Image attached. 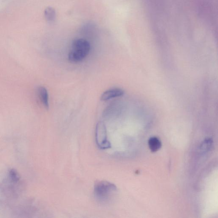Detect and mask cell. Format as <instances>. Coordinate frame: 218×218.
Wrapping results in <instances>:
<instances>
[{
  "label": "cell",
  "instance_id": "1",
  "mask_svg": "<svg viewBox=\"0 0 218 218\" xmlns=\"http://www.w3.org/2000/svg\"><path fill=\"white\" fill-rule=\"evenodd\" d=\"M116 191V186L108 181H99L94 185V196L97 200L101 203H108L111 201Z\"/></svg>",
  "mask_w": 218,
  "mask_h": 218
},
{
  "label": "cell",
  "instance_id": "7",
  "mask_svg": "<svg viewBox=\"0 0 218 218\" xmlns=\"http://www.w3.org/2000/svg\"><path fill=\"white\" fill-rule=\"evenodd\" d=\"M44 16L47 22H52L55 21L56 17V13L54 8L48 7L45 10Z\"/></svg>",
  "mask_w": 218,
  "mask_h": 218
},
{
  "label": "cell",
  "instance_id": "8",
  "mask_svg": "<svg viewBox=\"0 0 218 218\" xmlns=\"http://www.w3.org/2000/svg\"><path fill=\"white\" fill-rule=\"evenodd\" d=\"M212 144V141L211 139H206L201 144L200 150L203 152L208 151L211 148Z\"/></svg>",
  "mask_w": 218,
  "mask_h": 218
},
{
  "label": "cell",
  "instance_id": "2",
  "mask_svg": "<svg viewBox=\"0 0 218 218\" xmlns=\"http://www.w3.org/2000/svg\"><path fill=\"white\" fill-rule=\"evenodd\" d=\"M90 45L89 42L84 39H77L73 41L72 48L68 55L69 60L71 62H80L89 53Z\"/></svg>",
  "mask_w": 218,
  "mask_h": 218
},
{
  "label": "cell",
  "instance_id": "9",
  "mask_svg": "<svg viewBox=\"0 0 218 218\" xmlns=\"http://www.w3.org/2000/svg\"><path fill=\"white\" fill-rule=\"evenodd\" d=\"M9 175L11 180L14 183H17L19 180V176L17 171L14 169H11L10 171Z\"/></svg>",
  "mask_w": 218,
  "mask_h": 218
},
{
  "label": "cell",
  "instance_id": "4",
  "mask_svg": "<svg viewBox=\"0 0 218 218\" xmlns=\"http://www.w3.org/2000/svg\"><path fill=\"white\" fill-rule=\"evenodd\" d=\"M124 93V91L121 89H112L104 92L101 97V100L102 101L108 100L116 97H121Z\"/></svg>",
  "mask_w": 218,
  "mask_h": 218
},
{
  "label": "cell",
  "instance_id": "5",
  "mask_svg": "<svg viewBox=\"0 0 218 218\" xmlns=\"http://www.w3.org/2000/svg\"><path fill=\"white\" fill-rule=\"evenodd\" d=\"M37 91L39 98L43 105L47 109H48L49 108V96L46 89L43 87H39Z\"/></svg>",
  "mask_w": 218,
  "mask_h": 218
},
{
  "label": "cell",
  "instance_id": "3",
  "mask_svg": "<svg viewBox=\"0 0 218 218\" xmlns=\"http://www.w3.org/2000/svg\"><path fill=\"white\" fill-rule=\"evenodd\" d=\"M95 138L97 146L101 150H106L111 147V144L108 139L107 129L104 123L99 121L96 127Z\"/></svg>",
  "mask_w": 218,
  "mask_h": 218
},
{
  "label": "cell",
  "instance_id": "6",
  "mask_svg": "<svg viewBox=\"0 0 218 218\" xmlns=\"http://www.w3.org/2000/svg\"><path fill=\"white\" fill-rule=\"evenodd\" d=\"M148 145L152 152H156L161 148L162 144L157 137H153L148 141Z\"/></svg>",
  "mask_w": 218,
  "mask_h": 218
}]
</instances>
